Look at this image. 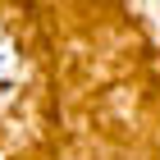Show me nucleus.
I'll use <instances>...</instances> for the list:
<instances>
[{"label":"nucleus","instance_id":"f257e3e1","mask_svg":"<svg viewBox=\"0 0 160 160\" xmlns=\"http://www.w3.org/2000/svg\"><path fill=\"white\" fill-rule=\"evenodd\" d=\"M14 73H18V50H14V41H9V32L0 28V87L9 82Z\"/></svg>","mask_w":160,"mask_h":160}]
</instances>
